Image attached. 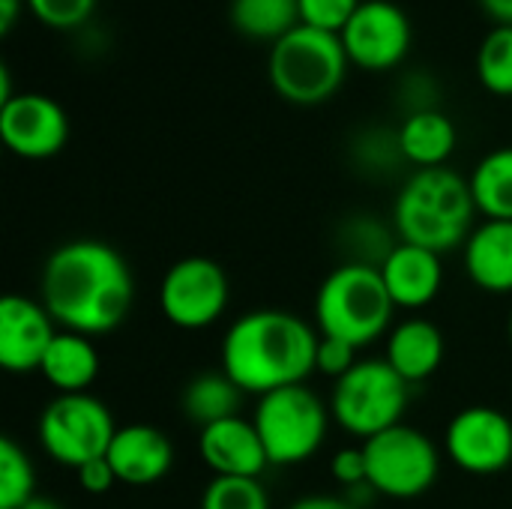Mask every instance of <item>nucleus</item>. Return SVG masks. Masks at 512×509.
<instances>
[{"instance_id": "f257e3e1", "label": "nucleus", "mask_w": 512, "mask_h": 509, "mask_svg": "<svg viewBox=\"0 0 512 509\" xmlns=\"http://www.w3.org/2000/svg\"><path fill=\"white\" fill-rule=\"evenodd\" d=\"M42 306L69 333L105 336L117 330L135 297L126 258L102 240H72L57 246L39 279Z\"/></svg>"}, {"instance_id": "f03ea898", "label": "nucleus", "mask_w": 512, "mask_h": 509, "mask_svg": "<svg viewBox=\"0 0 512 509\" xmlns=\"http://www.w3.org/2000/svg\"><path fill=\"white\" fill-rule=\"evenodd\" d=\"M321 333L285 309H255L240 315L222 339V372L243 390L267 396L303 384L315 372Z\"/></svg>"}, {"instance_id": "7ed1b4c3", "label": "nucleus", "mask_w": 512, "mask_h": 509, "mask_svg": "<svg viewBox=\"0 0 512 509\" xmlns=\"http://www.w3.org/2000/svg\"><path fill=\"white\" fill-rule=\"evenodd\" d=\"M477 204L468 177L453 168H420L396 195L393 225L402 243L432 249L438 255L465 246L474 231Z\"/></svg>"}, {"instance_id": "20e7f679", "label": "nucleus", "mask_w": 512, "mask_h": 509, "mask_svg": "<svg viewBox=\"0 0 512 509\" xmlns=\"http://www.w3.org/2000/svg\"><path fill=\"white\" fill-rule=\"evenodd\" d=\"M396 303L384 285L378 264L348 261L336 267L318 288L315 324L321 336L366 348L393 324Z\"/></svg>"}, {"instance_id": "39448f33", "label": "nucleus", "mask_w": 512, "mask_h": 509, "mask_svg": "<svg viewBox=\"0 0 512 509\" xmlns=\"http://www.w3.org/2000/svg\"><path fill=\"white\" fill-rule=\"evenodd\" d=\"M348 51L339 33L297 24L270 45V84L294 105H321L339 93L348 75Z\"/></svg>"}, {"instance_id": "423d86ee", "label": "nucleus", "mask_w": 512, "mask_h": 509, "mask_svg": "<svg viewBox=\"0 0 512 509\" xmlns=\"http://www.w3.org/2000/svg\"><path fill=\"white\" fill-rule=\"evenodd\" d=\"M411 384L387 360H360L342 375L330 396L333 420L354 438H375L402 423Z\"/></svg>"}, {"instance_id": "0eeeda50", "label": "nucleus", "mask_w": 512, "mask_h": 509, "mask_svg": "<svg viewBox=\"0 0 512 509\" xmlns=\"http://www.w3.org/2000/svg\"><path fill=\"white\" fill-rule=\"evenodd\" d=\"M330 417V408L306 384H294L258 396L252 423L270 465H303L321 450Z\"/></svg>"}, {"instance_id": "6e6552de", "label": "nucleus", "mask_w": 512, "mask_h": 509, "mask_svg": "<svg viewBox=\"0 0 512 509\" xmlns=\"http://www.w3.org/2000/svg\"><path fill=\"white\" fill-rule=\"evenodd\" d=\"M363 456L369 489L396 501L426 495L441 471V456L432 438L405 423L363 441Z\"/></svg>"}, {"instance_id": "1a4fd4ad", "label": "nucleus", "mask_w": 512, "mask_h": 509, "mask_svg": "<svg viewBox=\"0 0 512 509\" xmlns=\"http://www.w3.org/2000/svg\"><path fill=\"white\" fill-rule=\"evenodd\" d=\"M111 411L90 393L51 399L39 414V444L63 468H81L102 459L114 441Z\"/></svg>"}, {"instance_id": "9d476101", "label": "nucleus", "mask_w": 512, "mask_h": 509, "mask_svg": "<svg viewBox=\"0 0 512 509\" xmlns=\"http://www.w3.org/2000/svg\"><path fill=\"white\" fill-rule=\"evenodd\" d=\"M228 276L204 255L180 258L168 267L159 285V309L180 330H204L228 309Z\"/></svg>"}, {"instance_id": "9b49d317", "label": "nucleus", "mask_w": 512, "mask_h": 509, "mask_svg": "<svg viewBox=\"0 0 512 509\" xmlns=\"http://www.w3.org/2000/svg\"><path fill=\"white\" fill-rule=\"evenodd\" d=\"M348 60L366 72L396 69L411 51V18L393 0H363L339 33Z\"/></svg>"}, {"instance_id": "f8f14e48", "label": "nucleus", "mask_w": 512, "mask_h": 509, "mask_svg": "<svg viewBox=\"0 0 512 509\" xmlns=\"http://www.w3.org/2000/svg\"><path fill=\"white\" fill-rule=\"evenodd\" d=\"M444 450L453 465L468 474L489 477L512 462L510 417L489 405H474L459 411L444 432Z\"/></svg>"}, {"instance_id": "ddd939ff", "label": "nucleus", "mask_w": 512, "mask_h": 509, "mask_svg": "<svg viewBox=\"0 0 512 509\" xmlns=\"http://www.w3.org/2000/svg\"><path fill=\"white\" fill-rule=\"evenodd\" d=\"M0 138L21 159H51L69 138V117L45 93H15L0 105Z\"/></svg>"}, {"instance_id": "4468645a", "label": "nucleus", "mask_w": 512, "mask_h": 509, "mask_svg": "<svg viewBox=\"0 0 512 509\" xmlns=\"http://www.w3.org/2000/svg\"><path fill=\"white\" fill-rule=\"evenodd\" d=\"M54 318L30 297L6 294L0 300V366L15 375L39 372L51 342L57 339Z\"/></svg>"}, {"instance_id": "2eb2a0df", "label": "nucleus", "mask_w": 512, "mask_h": 509, "mask_svg": "<svg viewBox=\"0 0 512 509\" xmlns=\"http://www.w3.org/2000/svg\"><path fill=\"white\" fill-rule=\"evenodd\" d=\"M198 453L213 477H261L270 465L255 423L240 414L204 426L198 435Z\"/></svg>"}, {"instance_id": "dca6fc26", "label": "nucleus", "mask_w": 512, "mask_h": 509, "mask_svg": "<svg viewBox=\"0 0 512 509\" xmlns=\"http://www.w3.org/2000/svg\"><path fill=\"white\" fill-rule=\"evenodd\" d=\"M378 270L396 309H423L438 297L444 285L441 255L414 243L390 246L387 255L378 261Z\"/></svg>"}, {"instance_id": "f3484780", "label": "nucleus", "mask_w": 512, "mask_h": 509, "mask_svg": "<svg viewBox=\"0 0 512 509\" xmlns=\"http://www.w3.org/2000/svg\"><path fill=\"white\" fill-rule=\"evenodd\" d=\"M108 462L120 483L126 486H153L174 465V447L165 432L147 423H129L114 432L108 447Z\"/></svg>"}, {"instance_id": "a211bd4d", "label": "nucleus", "mask_w": 512, "mask_h": 509, "mask_svg": "<svg viewBox=\"0 0 512 509\" xmlns=\"http://www.w3.org/2000/svg\"><path fill=\"white\" fill-rule=\"evenodd\" d=\"M468 279L486 294H512V222L486 219L462 246Z\"/></svg>"}, {"instance_id": "6ab92c4d", "label": "nucleus", "mask_w": 512, "mask_h": 509, "mask_svg": "<svg viewBox=\"0 0 512 509\" xmlns=\"http://www.w3.org/2000/svg\"><path fill=\"white\" fill-rule=\"evenodd\" d=\"M408 384L432 378L444 363V333L426 318H408L387 336L384 357Z\"/></svg>"}, {"instance_id": "aec40b11", "label": "nucleus", "mask_w": 512, "mask_h": 509, "mask_svg": "<svg viewBox=\"0 0 512 509\" xmlns=\"http://www.w3.org/2000/svg\"><path fill=\"white\" fill-rule=\"evenodd\" d=\"M39 372L57 390V396L87 393V387L99 375V351L90 336L60 330L39 366Z\"/></svg>"}, {"instance_id": "412c9836", "label": "nucleus", "mask_w": 512, "mask_h": 509, "mask_svg": "<svg viewBox=\"0 0 512 509\" xmlns=\"http://www.w3.org/2000/svg\"><path fill=\"white\" fill-rule=\"evenodd\" d=\"M396 135H399L402 159L417 165V171L447 165V159L453 156L456 141H459L456 123L441 108H426V111L408 114Z\"/></svg>"}, {"instance_id": "4be33fe9", "label": "nucleus", "mask_w": 512, "mask_h": 509, "mask_svg": "<svg viewBox=\"0 0 512 509\" xmlns=\"http://www.w3.org/2000/svg\"><path fill=\"white\" fill-rule=\"evenodd\" d=\"M243 402V390L225 375V372H201L195 375L180 396V408L186 420L204 426H213L219 420L237 417Z\"/></svg>"}, {"instance_id": "5701e85b", "label": "nucleus", "mask_w": 512, "mask_h": 509, "mask_svg": "<svg viewBox=\"0 0 512 509\" xmlns=\"http://www.w3.org/2000/svg\"><path fill=\"white\" fill-rule=\"evenodd\" d=\"M228 18L246 39L273 45L300 24V0H231Z\"/></svg>"}, {"instance_id": "b1692460", "label": "nucleus", "mask_w": 512, "mask_h": 509, "mask_svg": "<svg viewBox=\"0 0 512 509\" xmlns=\"http://www.w3.org/2000/svg\"><path fill=\"white\" fill-rule=\"evenodd\" d=\"M477 213L512 222V147L486 153L468 177Z\"/></svg>"}, {"instance_id": "393cba45", "label": "nucleus", "mask_w": 512, "mask_h": 509, "mask_svg": "<svg viewBox=\"0 0 512 509\" xmlns=\"http://www.w3.org/2000/svg\"><path fill=\"white\" fill-rule=\"evenodd\" d=\"M477 78L495 96H512V24H495L477 51Z\"/></svg>"}, {"instance_id": "a878e982", "label": "nucleus", "mask_w": 512, "mask_h": 509, "mask_svg": "<svg viewBox=\"0 0 512 509\" xmlns=\"http://www.w3.org/2000/svg\"><path fill=\"white\" fill-rule=\"evenodd\" d=\"M36 498V474L27 453L12 441H0V509H21Z\"/></svg>"}, {"instance_id": "bb28decb", "label": "nucleus", "mask_w": 512, "mask_h": 509, "mask_svg": "<svg viewBox=\"0 0 512 509\" xmlns=\"http://www.w3.org/2000/svg\"><path fill=\"white\" fill-rule=\"evenodd\" d=\"M201 509H270L258 477H213L201 495Z\"/></svg>"}, {"instance_id": "cd10ccee", "label": "nucleus", "mask_w": 512, "mask_h": 509, "mask_svg": "<svg viewBox=\"0 0 512 509\" xmlns=\"http://www.w3.org/2000/svg\"><path fill=\"white\" fill-rule=\"evenodd\" d=\"M30 15L51 30H75L90 21L96 0H27Z\"/></svg>"}, {"instance_id": "c85d7f7f", "label": "nucleus", "mask_w": 512, "mask_h": 509, "mask_svg": "<svg viewBox=\"0 0 512 509\" xmlns=\"http://www.w3.org/2000/svg\"><path fill=\"white\" fill-rule=\"evenodd\" d=\"M363 0H300V24L342 33Z\"/></svg>"}, {"instance_id": "c756f323", "label": "nucleus", "mask_w": 512, "mask_h": 509, "mask_svg": "<svg viewBox=\"0 0 512 509\" xmlns=\"http://www.w3.org/2000/svg\"><path fill=\"white\" fill-rule=\"evenodd\" d=\"M357 351L351 342H342V339H330V336H321L318 339V357H315V372L327 375V378H342L348 375L360 360H357Z\"/></svg>"}, {"instance_id": "7c9ffc66", "label": "nucleus", "mask_w": 512, "mask_h": 509, "mask_svg": "<svg viewBox=\"0 0 512 509\" xmlns=\"http://www.w3.org/2000/svg\"><path fill=\"white\" fill-rule=\"evenodd\" d=\"M330 474L342 483V486H369L366 483V456L363 447H345L333 456L330 462Z\"/></svg>"}, {"instance_id": "2f4dec72", "label": "nucleus", "mask_w": 512, "mask_h": 509, "mask_svg": "<svg viewBox=\"0 0 512 509\" xmlns=\"http://www.w3.org/2000/svg\"><path fill=\"white\" fill-rule=\"evenodd\" d=\"M75 474H78V483H81V489L87 495H105L114 483H120L117 474H114V468H111V462H108V456L81 465Z\"/></svg>"}, {"instance_id": "473e14b6", "label": "nucleus", "mask_w": 512, "mask_h": 509, "mask_svg": "<svg viewBox=\"0 0 512 509\" xmlns=\"http://www.w3.org/2000/svg\"><path fill=\"white\" fill-rule=\"evenodd\" d=\"M288 509H357L351 501L336 498V495H306L300 501H294Z\"/></svg>"}, {"instance_id": "72a5a7b5", "label": "nucleus", "mask_w": 512, "mask_h": 509, "mask_svg": "<svg viewBox=\"0 0 512 509\" xmlns=\"http://www.w3.org/2000/svg\"><path fill=\"white\" fill-rule=\"evenodd\" d=\"M480 6L495 24H512V0H480Z\"/></svg>"}, {"instance_id": "f704fd0d", "label": "nucleus", "mask_w": 512, "mask_h": 509, "mask_svg": "<svg viewBox=\"0 0 512 509\" xmlns=\"http://www.w3.org/2000/svg\"><path fill=\"white\" fill-rule=\"evenodd\" d=\"M27 0H0V33H9Z\"/></svg>"}, {"instance_id": "c9c22d12", "label": "nucleus", "mask_w": 512, "mask_h": 509, "mask_svg": "<svg viewBox=\"0 0 512 509\" xmlns=\"http://www.w3.org/2000/svg\"><path fill=\"white\" fill-rule=\"evenodd\" d=\"M21 509H63L54 498H42V495H36V498H30L27 504Z\"/></svg>"}, {"instance_id": "e433bc0d", "label": "nucleus", "mask_w": 512, "mask_h": 509, "mask_svg": "<svg viewBox=\"0 0 512 509\" xmlns=\"http://www.w3.org/2000/svg\"><path fill=\"white\" fill-rule=\"evenodd\" d=\"M507 333H510V345H512V312H510V321H507Z\"/></svg>"}]
</instances>
